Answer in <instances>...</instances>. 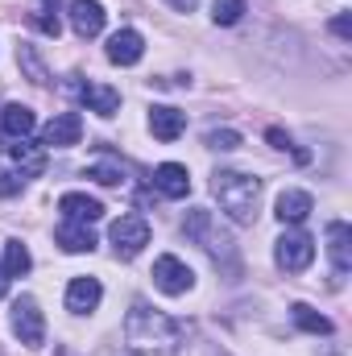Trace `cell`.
Here are the masks:
<instances>
[{"label": "cell", "mask_w": 352, "mask_h": 356, "mask_svg": "<svg viewBox=\"0 0 352 356\" xmlns=\"http://www.w3.org/2000/svg\"><path fill=\"white\" fill-rule=\"evenodd\" d=\"M125 344L137 356H170L182 344V323L145 302H133V311L125 315Z\"/></svg>", "instance_id": "cell-1"}, {"label": "cell", "mask_w": 352, "mask_h": 356, "mask_svg": "<svg viewBox=\"0 0 352 356\" xmlns=\"http://www.w3.org/2000/svg\"><path fill=\"white\" fill-rule=\"evenodd\" d=\"M211 195L220 199L228 220L253 224L257 220V199H262V178L241 175V170H216L211 175Z\"/></svg>", "instance_id": "cell-2"}, {"label": "cell", "mask_w": 352, "mask_h": 356, "mask_svg": "<svg viewBox=\"0 0 352 356\" xmlns=\"http://www.w3.org/2000/svg\"><path fill=\"white\" fill-rule=\"evenodd\" d=\"M182 232L216 261V266H224L228 273H237L241 269V261H237V241L216 224V216L207 211V207H191L186 211V220H182Z\"/></svg>", "instance_id": "cell-3"}, {"label": "cell", "mask_w": 352, "mask_h": 356, "mask_svg": "<svg viewBox=\"0 0 352 356\" xmlns=\"http://www.w3.org/2000/svg\"><path fill=\"white\" fill-rule=\"evenodd\" d=\"M150 245V224L141 220V216H120L116 224H112V249H116V257H137L141 249Z\"/></svg>", "instance_id": "cell-4"}, {"label": "cell", "mask_w": 352, "mask_h": 356, "mask_svg": "<svg viewBox=\"0 0 352 356\" xmlns=\"http://www.w3.org/2000/svg\"><path fill=\"white\" fill-rule=\"evenodd\" d=\"M273 257H278V266L286 269V273H303V269L315 261V241H311L307 232H286V236L278 241Z\"/></svg>", "instance_id": "cell-5"}, {"label": "cell", "mask_w": 352, "mask_h": 356, "mask_svg": "<svg viewBox=\"0 0 352 356\" xmlns=\"http://www.w3.org/2000/svg\"><path fill=\"white\" fill-rule=\"evenodd\" d=\"M13 332H17V340L29 344V348H38V344L46 340V319H42V311H38L33 298H17V302H13Z\"/></svg>", "instance_id": "cell-6"}, {"label": "cell", "mask_w": 352, "mask_h": 356, "mask_svg": "<svg viewBox=\"0 0 352 356\" xmlns=\"http://www.w3.org/2000/svg\"><path fill=\"white\" fill-rule=\"evenodd\" d=\"M154 286L162 290V294H186L191 286H195V273L186 261H178V257H158L154 261Z\"/></svg>", "instance_id": "cell-7"}, {"label": "cell", "mask_w": 352, "mask_h": 356, "mask_svg": "<svg viewBox=\"0 0 352 356\" xmlns=\"http://www.w3.org/2000/svg\"><path fill=\"white\" fill-rule=\"evenodd\" d=\"M141 54H145V38H141L137 29H116V33L108 38V63L133 67V63H141Z\"/></svg>", "instance_id": "cell-8"}, {"label": "cell", "mask_w": 352, "mask_h": 356, "mask_svg": "<svg viewBox=\"0 0 352 356\" xmlns=\"http://www.w3.org/2000/svg\"><path fill=\"white\" fill-rule=\"evenodd\" d=\"M79 137H83V120H79V112H63V116H54V120L42 129V145H54V149L79 145Z\"/></svg>", "instance_id": "cell-9"}, {"label": "cell", "mask_w": 352, "mask_h": 356, "mask_svg": "<svg viewBox=\"0 0 352 356\" xmlns=\"http://www.w3.org/2000/svg\"><path fill=\"white\" fill-rule=\"evenodd\" d=\"M71 29L88 42L104 29V4L99 0H71Z\"/></svg>", "instance_id": "cell-10"}, {"label": "cell", "mask_w": 352, "mask_h": 356, "mask_svg": "<svg viewBox=\"0 0 352 356\" xmlns=\"http://www.w3.org/2000/svg\"><path fill=\"white\" fill-rule=\"evenodd\" d=\"M58 211H63L67 220H75V224H95V220L104 216V203H99V199H91V195L71 191V195H63V199H58Z\"/></svg>", "instance_id": "cell-11"}, {"label": "cell", "mask_w": 352, "mask_h": 356, "mask_svg": "<svg viewBox=\"0 0 352 356\" xmlns=\"http://www.w3.org/2000/svg\"><path fill=\"white\" fill-rule=\"evenodd\" d=\"M99 298H104V290H99V282L95 277H75L71 286H67V311H75V315H88L99 307Z\"/></svg>", "instance_id": "cell-12"}, {"label": "cell", "mask_w": 352, "mask_h": 356, "mask_svg": "<svg viewBox=\"0 0 352 356\" xmlns=\"http://www.w3.org/2000/svg\"><path fill=\"white\" fill-rule=\"evenodd\" d=\"M154 186H158L166 199H186L191 175H186V166H178V162H162V166L154 170Z\"/></svg>", "instance_id": "cell-13"}, {"label": "cell", "mask_w": 352, "mask_h": 356, "mask_svg": "<svg viewBox=\"0 0 352 356\" xmlns=\"http://www.w3.org/2000/svg\"><path fill=\"white\" fill-rule=\"evenodd\" d=\"M150 129H154V137L158 141H178L182 137V129H186V112H178V108H154L150 112Z\"/></svg>", "instance_id": "cell-14"}, {"label": "cell", "mask_w": 352, "mask_h": 356, "mask_svg": "<svg viewBox=\"0 0 352 356\" xmlns=\"http://www.w3.org/2000/svg\"><path fill=\"white\" fill-rule=\"evenodd\" d=\"M33 124H38L33 108H25V104H4V112H0V129H4L13 141L29 137V133H33Z\"/></svg>", "instance_id": "cell-15"}, {"label": "cell", "mask_w": 352, "mask_h": 356, "mask_svg": "<svg viewBox=\"0 0 352 356\" xmlns=\"http://www.w3.org/2000/svg\"><path fill=\"white\" fill-rule=\"evenodd\" d=\"M311 207H315V203H311L307 191H282V195H278V220H282V224H303V220L311 216Z\"/></svg>", "instance_id": "cell-16"}, {"label": "cell", "mask_w": 352, "mask_h": 356, "mask_svg": "<svg viewBox=\"0 0 352 356\" xmlns=\"http://www.w3.org/2000/svg\"><path fill=\"white\" fill-rule=\"evenodd\" d=\"M328 253H332L336 277H344V273L352 269V257H349V224H344V220L328 224Z\"/></svg>", "instance_id": "cell-17"}, {"label": "cell", "mask_w": 352, "mask_h": 356, "mask_svg": "<svg viewBox=\"0 0 352 356\" xmlns=\"http://www.w3.org/2000/svg\"><path fill=\"white\" fill-rule=\"evenodd\" d=\"M8 154H13V162L21 166V178H25V175H42V170H46V154H42V145H33L29 137L13 141V145H8Z\"/></svg>", "instance_id": "cell-18"}, {"label": "cell", "mask_w": 352, "mask_h": 356, "mask_svg": "<svg viewBox=\"0 0 352 356\" xmlns=\"http://www.w3.org/2000/svg\"><path fill=\"white\" fill-rule=\"evenodd\" d=\"M79 99L88 104L91 112H99V116H116L120 112V91L99 88V83H83L79 88Z\"/></svg>", "instance_id": "cell-19"}, {"label": "cell", "mask_w": 352, "mask_h": 356, "mask_svg": "<svg viewBox=\"0 0 352 356\" xmlns=\"http://www.w3.org/2000/svg\"><path fill=\"white\" fill-rule=\"evenodd\" d=\"M58 245H63L67 253H91V249H95V232H91L88 224L67 220V224L58 228Z\"/></svg>", "instance_id": "cell-20"}, {"label": "cell", "mask_w": 352, "mask_h": 356, "mask_svg": "<svg viewBox=\"0 0 352 356\" xmlns=\"http://www.w3.org/2000/svg\"><path fill=\"white\" fill-rule=\"evenodd\" d=\"M33 25L46 33V38H58L63 33V17H58V0H33Z\"/></svg>", "instance_id": "cell-21"}, {"label": "cell", "mask_w": 352, "mask_h": 356, "mask_svg": "<svg viewBox=\"0 0 352 356\" xmlns=\"http://www.w3.org/2000/svg\"><path fill=\"white\" fill-rule=\"evenodd\" d=\"M17 63H21V71L29 75V83H38V88H46V83H50V71H46V63L38 58V50H33V46H25V42H21V46H17Z\"/></svg>", "instance_id": "cell-22"}, {"label": "cell", "mask_w": 352, "mask_h": 356, "mask_svg": "<svg viewBox=\"0 0 352 356\" xmlns=\"http://www.w3.org/2000/svg\"><path fill=\"white\" fill-rule=\"evenodd\" d=\"M290 315H294V323H298L303 332H311V336H328V332H332V319H328V315H319V311H311L307 302H294V307H290Z\"/></svg>", "instance_id": "cell-23"}, {"label": "cell", "mask_w": 352, "mask_h": 356, "mask_svg": "<svg viewBox=\"0 0 352 356\" xmlns=\"http://www.w3.org/2000/svg\"><path fill=\"white\" fill-rule=\"evenodd\" d=\"M29 266H33L29 249H25L21 241H8V245H4V273H8V277H25Z\"/></svg>", "instance_id": "cell-24"}, {"label": "cell", "mask_w": 352, "mask_h": 356, "mask_svg": "<svg viewBox=\"0 0 352 356\" xmlns=\"http://www.w3.org/2000/svg\"><path fill=\"white\" fill-rule=\"evenodd\" d=\"M245 17V0H216L211 4V21L216 25H237Z\"/></svg>", "instance_id": "cell-25"}, {"label": "cell", "mask_w": 352, "mask_h": 356, "mask_svg": "<svg viewBox=\"0 0 352 356\" xmlns=\"http://www.w3.org/2000/svg\"><path fill=\"white\" fill-rule=\"evenodd\" d=\"M207 145L211 149H237L241 145V133L237 129H216V133H207Z\"/></svg>", "instance_id": "cell-26"}, {"label": "cell", "mask_w": 352, "mask_h": 356, "mask_svg": "<svg viewBox=\"0 0 352 356\" xmlns=\"http://www.w3.org/2000/svg\"><path fill=\"white\" fill-rule=\"evenodd\" d=\"M95 182H104V186H120V178H125V170L120 166H91L88 170Z\"/></svg>", "instance_id": "cell-27"}, {"label": "cell", "mask_w": 352, "mask_h": 356, "mask_svg": "<svg viewBox=\"0 0 352 356\" xmlns=\"http://www.w3.org/2000/svg\"><path fill=\"white\" fill-rule=\"evenodd\" d=\"M13 195H21V178L0 170V199H13Z\"/></svg>", "instance_id": "cell-28"}, {"label": "cell", "mask_w": 352, "mask_h": 356, "mask_svg": "<svg viewBox=\"0 0 352 356\" xmlns=\"http://www.w3.org/2000/svg\"><path fill=\"white\" fill-rule=\"evenodd\" d=\"M332 33H336L340 42H352V17H349V13H340V17L332 21Z\"/></svg>", "instance_id": "cell-29"}, {"label": "cell", "mask_w": 352, "mask_h": 356, "mask_svg": "<svg viewBox=\"0 0 352 356\" xmlns=\"http://www.w3.org/2000/svg\"><path fill=\"white\" fill-rule=\"evenodd\" d=\"M170 4H175L178 13H191V8H195V0H170Z\"/></svg>", "instance_id": "cell-30"}, {"label": "cell", "mask_w": 352, "mask_h": 356, "mask_svg": "<svg viewBox=\"0 0 352 356\" xmlns=\"http://www.w3.org/2000/svg\"><path fill=\"white\" fill-rule=\"evenodd\" d=\"M4 294H8V273L0 269V298H4Z\"/></svg>", "instance_id": "cell-31"}]
</instances>
